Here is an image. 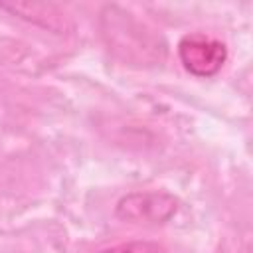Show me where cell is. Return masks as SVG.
Segmentation results:
<instances>
[{"label": "cell", "instance_id": "1", "mask_svg": "<svg viewBox=\"0 0 253 253\" xmlns=\"http://www.w3.org/2000/svg\"><path fill=\"white\" fill-rule=\"evenodd\" d=\"M101 16L107 43L125 59L152 61L158 57V51H164L162 42L150 30H146L144 24L134 20L132 14L117 6H109Z\"/></svg>", "mask_w": 253, "mask_h": 253}, {"label": "cell", "instance_id": "2", "mask_svg": "<svg viewBox=\"0 0 253 253\" xmlns=\"http://www.w3.org/2000/svg\"><path fill=\"white\" fill-rule=\"evenodd\" d=\"M178 198L162 190L130 192L117 202L115 215L126 223L156 225L168 221L178 211Z\"/></svg>", "mask_w": 253, "mask_h": 253}, {"label": "cell", "instance_id": "3", "mask_svg": "<svg viewBox=\"0 0 253 253\" xmlns=\"http://www.w3.org/2000/svg\"><path fill=\"white\" fill-rule=\"evenodd\" d=\"M178 57L188 73L196 77H211L223 67L227 49L223 42L210 34L190 32L178 42Z\"/></svg>", "mask_w": 253, "mask_h": 253}, {"label": "cell", "instance_id": "4", "mask_svg": "<svg viewBox=\"0 0 253 253\" xmlns=\"http://www.w3.org/2000/svg\"><path fill=\"white\" fill-rule=\"evenodd\" d=\"M99 253H168L166 247L158 241L150 239H132V241H123L113 247H107Z\"/></svg>", "mask_w": 253, "mask_h": 253}]
</instances>
